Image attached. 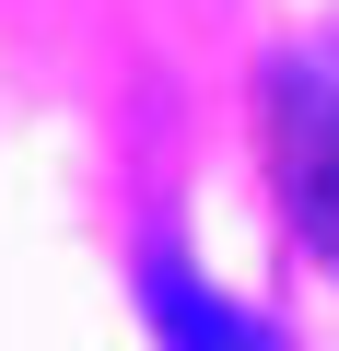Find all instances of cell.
<instances>
[{
    "instance_id": "cell-1",
    "label": "cell",
    "mask_w": 339,
    "mask_h": 351,
    "mask_svg": "<svg viewBox=\"0 0 339 351\" xmlns=\"http://www.w3.org/2000/svg\"><path fill=\"white\" fill-rule=\"evenodd\" d=\"M281 164H292V211L316 258L339 269V59H292L281 82Z\"/></svg>"
},
{
    "instance_id": "cell-2",
    "label": "cell",
    "mask_w": 339,
    "mask_h": 351,
    "mask_svg": "<svg viewBox=\"0 0 339 351\" xmlns=\"http://www.w3.org/2000/svg\"><path fill=\"white\" fill-rule=\"evenodd\" d=\"M140 328H152V351H281V328L269 316H246L234 293H211L188 258H140Z\"/></svg>"
}]
</instances>
